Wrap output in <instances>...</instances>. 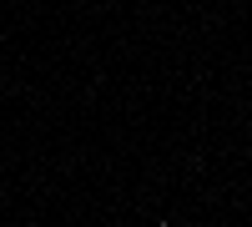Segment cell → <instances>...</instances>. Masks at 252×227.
<instances>
[]
</instances>
